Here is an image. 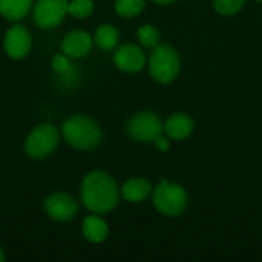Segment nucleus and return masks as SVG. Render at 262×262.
Masks as SVG:
<instances>
[{
  "instance_id": "nucleus-1",
  "label": "nucleus",
  "mask_w": 262,
  "mask_h": 262,
  "mask_svg": "<svg viewBox=\"0 0 262 262\" xmlns=\"http://www.w3.org/2000/svg\"><path fill=\"white\" fill-rule=\"evenodd\" d=\"M81 201L83 206L97 215L112 212L120 203V187L117 181L103 170L89 172L81 181Z\"/></svg>"
},
{
  "instance_id": "nucleus-2",
  "label": "nucleus",
  "mask_w": 262,
  "mask_h": 262,
  "mask_svg": "<svg viewBox=\"0 0 262 262\" xmlns=\"http://www.w3.org/2000/svg\"><path fill=\"white\" fill-rule=\"evenodd\" d=\"M60 134L66 144L83 152L97 149L103 140V132L98 123L81 114H75L66 118L61 124Z\"/></svg>"
},
{
  "instance_id": "nucleus-3",
  "label": "nucleus",
  "mask_w": 262,
  "mask_h": 262,
  "mask_svg": "<svg viewBox=\"0 0 262 262\" xmlns=\"http://www.w3.org/2000/svg\"><path fill=\"white\" fill-rule=\"evenodd\" d=\"M147 69L150 77L161 84L172 83L181 71V58L178 51L170 46L160 43L152 49L147 60Z\"/></svg>"
},
{
  "instance_id": "nucleus-4",
  "label": "nucleus",
  "mask_w": 262,
  "mask_h": 262,
  "mask_svg": "<svg viewBox=\"0 0 262 262\" xmlns=\"http://www.w3.org/2000/svg\"><path fill=\"white\" fill-rule=\"evenodd\" d=\"M152 201L155 209L164 216H178L189 206V195L181 184L161 180L152 190Z\"/></svg>"
},
{
  "instance_id": "nucleus-5",
  "label": "nucleus",
  "mask_w": 262,
  "mask_h": 262,
  "mask_svg": "<svg viewBox=\"0 0 262 262\" xmlns=\"http://www.w3.org/2000/svg\"><path fill=\"white\" fill-rule=\"evenodd\" d=\"M60 130L51 123L35 126L25 140V152L32 160H43L49 157L60 143Z\"/></svg>"
},
{
  "instance_id": "nucleus-6",
  "label": "nucleus",
  "mask_w": 262,
  "mask_h": 262,
  "mask_svg": "<svg viewBox=\"0 0 262 262\" xmlns=\"http://www.w3.org/2000/svg\"><path fill=\"white\" fill-rule=\"evenodd\" d=\"M126 132L137 143H154L163 134V121L155 112L143 111L129 118Z\"/></svg>"
},
{
  "instance_id": "nucleus-7",
  "label": "nucleus",
  "mask_w": 262,
  "mask_h": 262,
  "mask_svg": "<svg viewBox=\"0 0 262 262\" xmlns=\"http://www.w3.org/2000/svg\"><path fill=\"white\" fill-rule=\"evenodd\" d=\"M68 14V0H37L32 5V17L38 28L54 29Z\"/></svg>"
},
{
  "instance_id": "nucleus-8",
  "label": "nucleus",
  "mask_w": 262,
  "mask_h": 262,
  "mask_svg": "<svg viewBox=\"0 0 262 262\" xmlns=\"http://www.w3.org/2000/svg\"><path fill=\"white\" fill-rule=\"evenodd\" d=\"M43 207H45V213L51 220L60 221V223L71 221L72 218H75L78 212V204L74 200V196L64 192H55L46 196Z\"/></svg>"
},
{
  "instance_id": "nucleus-9",
  "label": "nucleus",
  "mask_w": 262,
  "mask_h": 262,
  "mask_svg": "<svg viewBox=\"0 0 262 262\" xmlns=\"http://www.w3.org/2000/svg\"><path fill=\"white\" fill-rule=\"evenodd\" d=\"M5 52L12 60H21L25 58L32 46V37L29 31L21 25H12L3 38Z\"/></svg>"
},
{
  "instance_id": "nucleus-10",
  "label": "nucleus",
  "mask_w": 262,
  "mask_h": 262,
  "mask_svg": "<svg viewBox=\"0 0 262 262\" xmlns=\"http://www.w3.org/2000/svg\"><path fill=\"white\" fill-rule=\"evenodd\" d=\"M146 54L144 51L135 43H124L118 46L114 52V63L115 66L127 74L140 72L146 66Z\"/></svg>"
},
{
  "instance_id": "nucleus-11",
  "label": "nucleus",
  "mask_w": 262,
  "mask_h": 262,
  "mask_svg": "<svg viewBox=\"0 0 262 262\" xmlns=\"http://www.w3.org/2000/svg\"><path fill=\"white\" fill-rule=\"evenodd\" d=\"M94 38L83 29H74L68 32L61 41V52L71 58H81L92 49Z\"/></svg>"
},
{
  "instance_id": "nucleus-12",
  "label": "nucleus",
  "mask_w": 262,
  "mask_h": 262,
  "mask_svg": "<svg viewBox=\"0 0 262 262\" xmlns=\"http://www.w3.org/2000/svg\"><path fill=\"white\" fill-rule=\"evenodd\" d=\"M195 129V123L190 115L184 112H175L163 123V134L167 135L170 140L183 141L192 135Z\"/></svg>"
},
{
  "instance_id": "nucleus-13",
  "label": "nucleus",
  "mask_w": 262,
  "mask_h": 262,
  "mask_svg": "<svg viewBox=\"0 0 262 262\" xmlns=\"http://www.w3.org/2000/svg\"><path fill=\"white\" fill-rule=\"evenodd\" d=\"M81 233L83 238L91 244H101L109 236V226L101 218V215H89L81 223Z\"/></svg>"
},
{
  "instance_id": "nucleus-14",
  "label": "nucleus",
  "mask_w": 262,
  "mask_h": 262,
  "mask_svg": "<svg viewBox=\"0 0 262 262\" xmlns=\"http://www.w3.org/2000/svg\"><path fill=\"white\" fill-rule=\"evenodd\" d=\"M152 190L154 189H152L150 181H147L146 178H141V177L127 180L123 184V187L120 189L123 200L127 203H132V204L146 201L152 195Z\"/></svg>"
},
{
  "instance_id": "nucleus-15",
  "label": "nucleus",
  "mask_w": 262,
  "mask_h": 262,
  "mask_svg": "<svg viewBox=\"0 0 262 262\" xmlns=\"http://www.w3.org/2000/svg\"><path fill=\"white\" fill-rule=\"evenodd\" d=\"M34 0H0V15L11 21L23 20L32 9Z\"/></svg>"
},
{
  "instance_id": "nucleus-16",
  "label": "nucleus",
  "mask_w": 262,
  "mask_h": 262,
  "mask_svg": "<svg viewBox=\"0 0 262 262\" xmlns=\"http://www.w3.org/2000/svg\"><path fill=\"white\" fill-rule=\"evenodd\" d=\"M120 41V31L117 26L111 23H104L95 29L94 43L103 51H112L118 46Z\"/></svg>"
},
{
  "instance_id": "nucleus-17",
  "label": "nucleus",
  "mask_w": 262,
  "mask_h": 262,
  "mask_svg": "<svg viewBox=\"0 0 262 262\" xmlns=\"http://www.w3.org/2000/svg\"><path fill=\"white\" fill-rule=\"evenodd\" d=\"M146 0H115V12L123 18H135L143 12Z\"/></svg>"
},
{
  "instance_id": "nucleus-18",
  "label": "nucleus",
  "mask_w": 262,
  "mask_h": 262,
  "mask_svg": "<svg viewBox=\"0 0 262 262\" xmlns=\"http://www.w3.org/2000/svg\"><path fill=\"white\" fill-rule=\"evenodd\" d=\"M137 40L140 41L141 46L154 49L157 45H160L161 34H160V31L154 25H149L147 23V25H141L137 29Z\"/></svg>"
},
{
  "instance_id": "nucleus-19",
  "label": "nucleus",
  "mask_w": 262,
  "mask_h": 262,
  "mask_svg": "<svg viewBox=\"0 0 262 262\" xmlns=\"http://www.w3.org/2000/svg\"><path fill=\"white\" fill-rule=\"evenodd\" d=\"M94 8H95V5L92 0H71V2H68V14L78 18V20L88 18L94 12Z\"/></svg>"
},
{
  "instance_id": "nucleus-20",
  "label": "nucleus",
  "mask_w": 262,
  "mask_h": 262,
  "mask_svg": "<svg viewBox=\"0 0 262 262\" xmlns=\"http://www.w3.org/2000/svg\"><path fill=\"white\" fill-rule=\"evenodd\" d=\"M213 9L221 14V15H233L236 12H239L244 5L246 0H212Z\"/></svg>"
},
{
  "instance_id": "nucleus-21",
  "label": "nucleus",
  "mask_w": 262,
  "mask_h": 262,
  "mask_svg": "<svg viewBox=\"0 0 262 262\" xmlns=\"http://www.w3.org/2000/svg\"><path fill=\"white\" fill-rule=\"evenodd\" d=\"M51 66L55 72L58 74H66L71 71V57H68L66 54H55L52 57Z\"/></svg>"
},
{
  "instance_id": "nucleus-22",
  "label": "nucleus",
  "mask_w": 262,
  "mask_h": 262,
  "mask_svg": "<svg viewBox=\"0 0 262 262\" xmlns=\"http://www.w3.org/2000/svg\"><path fill=\"white\" fill-rule=\"evenodd\" d=\"M154 144H155L157 150H160V152H167V150L170 149V138H169L167 135L161 134V135H158V137L154 140Z\"/></svg>"
},
{
  "instance_id": "nucleus-23",
  "label": "nucleus",
  "mask_w": 262,
  "mask_h": 262,
  "mask_svg": "<svg viewBox=\"0 0 262 262\" xmlns=\"http://www.w3.org/2000/svg\"><path fill=\"white\" fill-rule=\"evenodd\" d=\"M152 2L157 3V5H170V3H173L177 0H152Z\"/></svg>"
},
{
  "instance_id": "nucleus-24",
  "label": "nucleus",
  "mask_w": 262,
  "mask_h": 262,
  "mask_svg": "<svg viewBox=\"0 0 262 262\" xmlns=\"http://www.w3.org/2000/svg\"><path fill=\"white\" fill-rule=\"evenodd\" d=\"M5 261V255H3V250H2V247H0V262Z\"/></svg>"
},
{
  "instance_id": "nucleus-25",
  "label": "nucleus",
  "mask_w": 262,
  "mask_h": 262,
  "mask_svg": "<svg viewBox=\"0 0 262 262\" xmlns=\"http://www.w3.org/2000/svg\"><path fill=\"white\" fill-rule=\"evenodd\" d=\"M256 2H259V3H262V0H256Z\"/></svg>"
}]
</instances>
